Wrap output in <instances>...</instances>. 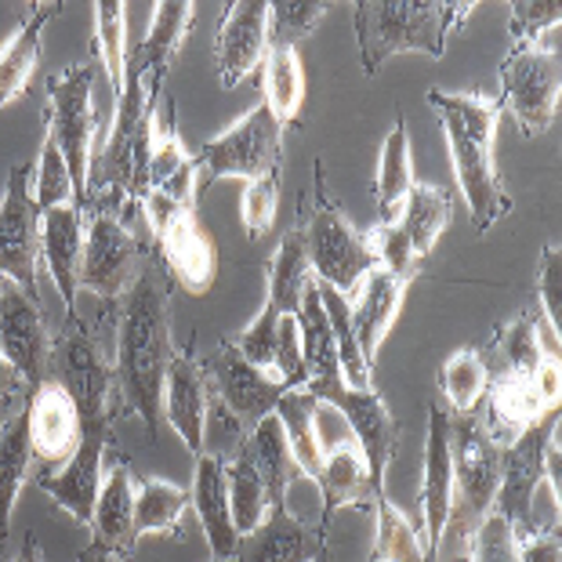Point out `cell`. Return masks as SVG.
<instances>
[{
    "label": "cell",
    "mask_w": 562,
    "mask_h": 562,
    "mask_svg": "<svg viewBox=\"0 0 562 562\" xmlns=\"http://www.w3.org/2000/svg\"><path fill=\"white\" fill-rule=\"evenodd\" d=\"M280 138H283V124L269 113V105L266 102L255 105L229 131L203 142V149L196 153V193L207 189L211 182H218V178L258 182L266 175H277Z\"/></svg>",
    "instance_id": "5b68a950"
},
{
    "label": "cell",
    "mask_w": 562,
    "mask_h": 562,
    "mask_svg": "<svg viewBox=\"0 0 562 562\" xmlns=\"http://www.w3.org/2000/svg\"><path fill=\"white\" fill-rule=\"evenodd\" d=\"M548 411L555 406H544V400L537 396V389L530 385V378L512 374V370H497L490 374V389H486V406L483 417H475L480 432L494 442L497 450L512 447L526 428H533Z\"/></svg>",
    "instance_id": "ffe728a7"
},
{
    "label": "cell",
    "mask_w": 562,
    "mask_h": 562,
    "mask_svg": "<svg viewBox=\"0 0 562 562\" xmlns=\"http://www.w3.org/2000/svg\"><path fill=\"white\" fill-rule=\"evenodd\" d=\"M378 505V541L374 552H370V562H432L425 555L422 541H417L414 526L400 516V508L392 505L385 490L374 494Z\"/></svg>",
    "instance_id": "b9f144b4"
},
{
    "label": "cell",
    "mask_w": 562,
    "mask_h": 562,
    "mask_svg": "<svg viewBox=\"0 0 562 562\" xmlns=\"http://www.w3.org/2000/svg\"><path fill=\"white\" fill-rule=\"evenodd\" d=\"M562 22V8L555 0H516L512 4V37L516 47H544L548 30H555Z\"/></svg>",
    "instance_id": "bcb514c9"
},
{
    "label": "cell",
    "mask_w": 562,
    "mask_h": 562,
    "mask_svg": "<svg viewBox=\"0 0 562 562\" xmlns=\"http://www.w3.org/2000/svg\"><path fill=\"white\" fill-rule=\"evenodd\" d=\"M501 88L512 116L519 121L522 135H541L552 127L559 113V91H562V69L559 52H541V47H516L501 63Z\"/></svg>",
    "instance_id": "8fae6325"
},
{
    "label": "cell",
    "mask_w": 562,
    "mask_h": 562,
    "mask_svg": "<svg viewBox=\"0 0 562 562\" xmlns=\"http://www.w3.org/2000/svg\"><path fill=\"white\" fill-rule=\"evenodd\" d=\"M99 66L77 63L66 74L47 80V131L63 160L69 164L77 189V207H88V175H91V135H94V110H91V88Z\"/></svg>",
    "instance_id": "8992f818"
},
{
    "label": "cell",
    "mask_w": 562,
    "mask_h": 562,
    "mask_svg": "<svg viewBox=\"0 0 562 562\" xmlns=\"http://www.w3.org/2000/svg\"><path fill=\"white\" fill-rule=\"evenodd\" d=\"M15 562H44V552H41V541L37 537H26V541H22V548H19V555H15Z\"/></svg>",
    "instance_id": "6f0895ef"
},
{
    "label": "cell",
    "mask_w": 562,
    "mask_h": 562,
    "mask_svg": "<svg viewBox=\"0 0 562 562\" xmlns=\"http://www.w3.org/2000/svg\"><path fill=\"white\" fill-rule=\"evenodd\" d=\"M472 562H519L516 552V537H512V526L490 512L486 522L475 530V541H472Z\"/></svg>",
    "instance_id": "f5cc1de1"
},
{
    "label": "cell",
    "mask_w": 562,
    "mask_h": 562,
    "mask_svg": "<svg viewBox=\"0 0 562 562\" xmlns=\"http://www.w3.org/2000/svg\"><path fill=\"white\" fill-rule=\"evenodd\" d=\"M327 555L323 544V530H308V526L283 508H269L266 522L258 530L240 537L236 548V562H316Z\"/></svg>",
    "instance_id": "cb8c5ba5"
},
{
    "label": "cell",
    "mask_w": 562,
    "mask_h": 562,
    "mask_svg": "<svg viewBox=\"0 0 562 562\" xmlns=\"http://www.w3.org/2000/svg\"><path fill=\"white\" fill-rule=\"evenodd\" d=\"M403 291H406V280L392 277L389 269H370L367 280L360 283V302H356V308H349V316H352L356 345H360V356L367 367L378 363V349L385 345L392 323L400 316Z\"/></svg>",
    "instance_id": "4316f807"
},
{
    "label": "cell",
    "mask_w": 562,
    "mask_h": 562,
    "mask_svg": "<svg viewBox=\"0 0 562 562\" xmlns=\"http://www.w3.org/2000/svg\"><path fill=\"white\" fill-rule=\"evenodd\" d=\"M240 450L258 469L261 483H266L269 508H283L286 505V486L294 483L297 464H294L291 442H286V436H283V425H280L277 411H272L269 417H261V422L250 428L247 439L240 442Z\"/></svg>",
    "instance_id": "4dcf8cb0"
},
{
    "label": "cell",
    "mask_w": 562,
    "mask_h": 562,
    "mask_svg": "<svg viewBox=\"0 0 562 562\" xmlns=\"http://www.w3.org/2000/svg\"><path fill=\"white\" fill-rule=\"evenodd\" d=\"M149 229L157 233L160 258L182 291L189 294H207L214 280H218V247H214L211 233L196 222L193 207H178L171 200L146 196Z\"/></svg>",
    "instance_id": "52a82bcc"
},
{
    "label": "cell",
    "mask_w": 562,
    "mask_h": 562,
    "mask_svg": "<svg viewBox=\"0 0 562 562\" xmlns=\"http://www.w3.org/2000/svg\"><path fill=\"white\" fill-rule=\"evenodd\" d=\"M41 255L47 272L63 297L66 319H77V291H80V258H83V211L77 203L41 214Z\"/></svg>",
    "instance_id": "7402d4cb"
},
{
    "label": "cell",
    "mask_w": 562,
    "mask_h": 562,
    "mask_svg": "<svg viewBox=\"0 0 562 562\" xmlns=\"http://www.w3.org/2000/svg\"><path fill=\"white\" fill-rule=\"evenodd\" d=\"M171 327H167V283L146 261L138 280L121 297L116 323V367L113 381L121 385L127 411L146 422L149 436H160L164 417V378L171 363Z\"/></svg>",
    "instance_id": "6da1fadb"
},
{
    "label": "cell",
    "mask_w": 562,
    "mask_h": 562,
    "mask_svg": "<svg viewBox=\"0 0 562 562\" xmlns=\"http://www.w3.org/2000/svg\"><path fill=\"white\" fill-rule=\"evenodd\" d=\"M450 450H453V490H450L447 530H442L439 548L450 544L453 548L450 562H461V552L464 559L472 555L475 530H480L490 512H494V497L501 483V450L480 432L475 417L469 414H461L458 422H453Z\"/></svg>",
    "instance_id": "277c9868"
},
{
    "label": "cell",
    "mask_w": 562,
    "mask_h": 562,
    "mask_svg": "<svg viewBox=\"0 0 562 562\" xmlns=\"http://www.w3.org/2000/svg\"><path fill=\"white\" fill-rule=\"evenodd\" d=\"M0 356L30 392L52 378L55 341L41 316V305L19 283L0 277Z\"/></svg>",
    "instance_id": "30bf717a"
},
{
    "label": "cell",
    "mask_w": 562,
    "mask_h": 562,
    "mask_svg": "<svg viewBox=\"0 0 562 562\" xmlns=\"http://www.w3.org/2000/svg\"><path fill=\"white\" fill-rule=\"evenodd\" d=\"M200 367H203L207 385L218 392L222 406L236 417V428H247V432L261 417H269L277 411V403L286 392L283 381H277L269 370L244 360V352L229 341H225L218 352H211Z\"/></svg>",
    "instance_id": "5bb4252c"
},
{
    "label": "cell",
    "mask_w": 562,
    "mask_h": 562,
    "mask_svg": "<svg viewBox=\"0 0 562 562\" xmlns=\"http://www.w3.org/2000/svg\"><path fill=\"white\" fill-rule=\"evenodd\" d=\"M450 214H453L450 196L442 193V189L428 182H414L411 196L403 200V211L396 214V229L406 236V244H411L417 261L436 247L442 229L450 225Z\"/></svg>",
    "instance_id": "e575fe53"
},
{
    "label": "cell",
    "mask_w": 562,
    "mask_h": 562,
    "mask_svg": "<svg viewBox=\"0 0 562 562\" xmlns=\"http://www.w3.org/2000/svg\"><path fill=\"white\" fill-rule=\"evenodd\" d=\"M308 283H313V269H308L305 236H302V229H291L283 236L280 250L272 255L266 308H272L277 316H297V305H302Z\"/></svg>",
    "instance_id": "d590c367"
},
{
    "label": "cell",
    "mask_w": 562,
    "mask_h": 562,
    "mask_svg": "<svg viewBox=\"0 0 562 562\" xmlns=\"http://www.w3.org/2000/svg\"><path fill=\"white\" fill-rule=\"evenodd\" d=\"M453 417L442 406H428V439H425V486H422V505H425V548L428 559L436 562L442 530H447L450 516V490H453V450H450Z\"/></svg>",
    "instance_id": "44dd1931"
},
{
    "label": "cell",
    "mask_w": 562,
    "mask_h": 562,
    "mask_svg": "<svg viewBox=\"0 0 562 562\" xmlns=\"http://www.w3.org/2000/svg\"><path fill=\"white\" fill-rule=\"evenodd\" d=\"M225 475H229V508H233V526L236 533H250L258 530L269 516V494L266 483H261L258 469L250 464L244 450H236L233 461H225Z\"/></svg>",
    "instance_id": "ab89813d"
},
{
    "label": "cell",
    "mask_w": 562,
    "mask_h": 562,
    "mask_svg": "<svg viewBox=\"0 0 562 562\" xmlns=\"http://www.w3.org/2000/svg\"><path fill=\"white\" fill-rule=\"evenodd\" d=\"M308 392L319 400L334 406L345 422L352 428V439L360 442L363 458H367V472L374 490H385V469L396 453V422H392L385 400L378 396L374 389H349L345 381H330V385H308Z\"/></svg>",
    "instance_id": "9a60e30c"
},
{
    "label": "cell",
    "mask_w": 562,
    "mask_h": 562,
    "mask_svg": "<svg viewBox=\"0 0 562 562\" xmlns=\"http://www.w3.org/2000/svg\"><path fill=\"white\" fill-rule=\"evenodd\" d=\"M272 378L283 381L286 389H305L308 385V370H305V356H302V330H297L294 316H280Z\"/></svg>",
    "instance_id": "c3c4849f"
},
{
    "label": "cell",
    "mask_w": 562,
    "mask_h": 562,
    "mask_svg": "<svg viewBox=\"0 0 562 562\" xmlns=\"http://www.w3.org/2000/svg\"><path fill=\"white\" fill-rule=\"evenodd\" d=\"M146 196L171 200L178 207L196 203V157H189L178 138L171 110L157 105L149 124V157H146Z\"/></svg>",
    "instance_id": "d6986e66"
},
{
    "label": "cell",
    "mask_w": 562,
    "mask_h": 562,
    "mask_svg": "<svg viewBox=\"0 0 562 562\" xmlns=\"http://www.w3.org/2000/svg\"><path fill=\"white\" fill-rule=\"evenodd\" d=\"M302 236H305V255H308V269H313V280L323 286H334L338 294L360 291L367 272L381 269L367 236L341 211H334L330 203H316Z\"/></svg>",
    "instance_id": "ba28073f"
},
{
    "label": "cell",
    "mask_w": 562,
    "mask_h": 562,
    "mask_svg": "<svg viewBox=\"0 0 562 562\" xmlns=\"http://www.w3.org/2000/svg\"><path fill=\"white\" fill-rule=\"evenodd\" d=\"M277 203H280L277 175L258 178V182H250L244 189L240 214H244V229H247L250 240H261V236H269L272 222H277Z\"/></svg>",
    "instance_id": "7dc6e473"
},
{
    "label": "cell",
    "mask_w": 562,
    "mask_h": 562,
    "mask_svg": "<svg viewBox=\"0 0 562 562\" xmlns=\"http://www.w3.org/2000/svg\"><path fill=\"white\" fill-rule=\"evenodd\" d=\"M91 544L110 552L113 559L135 555L138 530H135V475L127 464H113L102 475L99 501H94V516H91Z\"/></svg>",
    "instance_id": "484cf974"
},
{
    "label": "cell",
    "mask_w": 562,
    "mask_h": 562,
    "mask_svg": "<svg viewBox=\"0 0 562 562\" xmlns=\"http://www.w3.org/2000/svg\"><path fill=\"white\" fill-rule=\"evenodd\" d=\"M124 0H102L94 4V33H99V63L105 66V77H110L113 94L121 99L124 91V77H127V44H124Z\"/></svg>",
    "instance_id": "7bdbcfd3"
},
{
    "label": "cell",
    "mask_w": 562,
    "mask_h": 562,
    "mask_svg": "<svg viewBox=\"0 0 562 562\" xmlns=\"http://www.w3.org/2000/svg\"><path fill=\"white\" fill-rule=\"evenodd\" d=\"M490 363L483 360V352H453L447 363L439 367V385L442 396L453 406L458 414H472L480 400L486 396L490 389Z\"/></svg>",
    "instance_id": "60d3db41"
},
{
    "label": "cell",
    "mask_w": 562,
    "mask_h": 562,
    "mask_svg": "<svg viewBox=\"0 0 562 562\" xmlns=\"http://www.w3.org/2000/svg\"><path fill=\"white\" fill-rule=\"evenodd\" d=\"M559 280H562V255L555 244H548L541 250V308L548 316V327H552V334L559 338L562 330V291H559Z\"/></svg>",
    "instance_id": "db71d44e"
},
{
    "label": "cell",
    "mask_w": 562,
    "mask_h": 562,
    "mask_svg": "<svg viewBox=\"0 0 562 562\" xmlns=\"http://www.w3.org/2000/svg\"><path fill=\"white\" fill-rule=\"evenodd\" d=\"M189 505H196V516L214 559H236L240 533L233 526L229 508V475H225V458L218 453H200L193 469V490H189Z\"/></svg>",
    "instance_id": "603a6c76"
},
{
    "label": "cell",
    "mask_w": 562,
    "mask_h": 562,
    "mask_svg": "<svg viewBox=\"0 0 562 562\" xmlns=\"http://www.w3.org/2000/svg\"><path fill=\"white\" fill-rule=\"evenodd\" d=\"M316 414H319V400L308 389H286L283 400L277 403V417L283 425L286 442H291L297 472H305L313 483L319 480V469H323V447L316 439Z\"/></svg>",
    "instance_id": "836d02e7"
},
{
    "label": "cell",
    "mask_w": 562,
    "mask_h": 562,
    "mask_svg": "<svg viewBox=\"0 0 562 562\" xmlns=\"http://www.w3.org/2000/svg\"><path fill=\"white\" fill-rule=\"evenodd\" d=\"M142 269H146V261H142V250L127 225L113 214H91L80 258V291L113 302V297H124Z\"/></svg>",
    "instance_id": "2e32d148"
},
{
    "label": "cell",
    "mask_w": 562,
    "mask_h": 562,
    "mask_svg": "<svg viewBox=\"0 0 562 562\" xmlns=\"http://www.w3.org/2000/svg\"><path fill=\"white\" fill-rule=\"evenodd\" d=\"M316 486L323 490V501H327V512H323L319 530L330 522V516L338 508H367L374 505V483H370L367 472V458L356 439H338L334 447L323 450V469Z\"/></svg>",
    "instance_id": "f1b7e54d"
},
{
    "label": "cell",
    "mask_w": 562,
    "mask_h": 562,
    "mask_svg": "<svg viewBox=\"0 0 562 562\" xmlns=\"http://www.w3.org/2000/svg\"><path fill=\"white\" fill-rule=\"evenodd\" d=\"M530 385L537 389V396L544 400V406H559V396H562V370H559V360H541L537 370L530 374Z\"/></svg>",
    "instance_id": "9f6ffc18"
},
{
    "label": "cell",
    "mask_w": 562,
    "mask_h": 562,
    "mask_svg": "<svg viewBox=\"0 0 562 562\" xmlns=\"http://www.w3.org/2000/svg\"><path fill=\"white\" fill-rule=\"evenodd\" d=\"M4 370H8V363H4V356H0V396H4Z\"/></svg>",
    "instance_id": "91938a15"
},
{
    "label": "cell",
    "mask_w": 562,
    "mask_h": 562,
    "mask_svg": "<svg viewBox=\"0 0 562 562\" xmlns=\"http://www.w3.org/2000/svg\"><path fill=\"white\" fill-rule=\"evenodd\" d=\"M37 258H41V211L30 196V167L15 164L8 175L4 203H0V277L19 283L33 302H41Z\"/></svg>",
    "instance_id": "4fadbf2b"
},
{
    "label": "cell",
    "mask_w": 562,
    "mask_h": 562,
    "mask_svg": "<svg viewBox=\"0 0 562 562\" xmlns=\"http://www.w3.org/2000/svg\"><path fill=\"white\" fill-rule=\"evenodd\" d=\"M428 105L439 113L442 131H447L453 175H458L461 196L469 200L475 229L486 233L512 207L494 164L497 121L505 105L501 99H486V94H450L439 88L428 91Z\"/></svg>",
    "instance_id": "7a4b0ae2"
},
{
    "label": "cell",
    "mask_w": 562,
    "mask_h": 562,
    "mask_svg": "<svg viewBox=\"0 0 562 562\" xmlns=\"http://www.w3.org/2000/svg\"><path fill=\"white\" fill-rule=\"evenodd\" d=\"M207 378L203 367L189 352L171 356L164 378V417L178 436L186 439V447L193 458L203 453V425H207Z\"/></svg>",
    "instance_id": "d4e9b609"
},
{
    "label": "cell",
    "mask_w": 562,
    "mask_h": 562,
    "mask_svg": "<svg viewBox=\"0 0 562 562\" xmlns=\"http://www.w3.org/2000/svg\"><path fill=\"white\" fill-rule=\"evenodd\" d=\"M193 15H196V8L189 4V0H164V4H157V19H153L149 37L127 55L131 63L142 69V77H146V91L153 94V99H160L164 94V80H167V74H171L178 52H182L186 33H189V26H193Z\"/></svg>",
    "instance_id": "83f0119b"
},
{
    "label": "cell",
    "mask_w": 562,
    "mask_h": 562,
    "mask_svg": "<svg viewBox=\"0 0 562 562\" xmlns=\"http://www.w3.org/2000/svg\"><path fill=\"white\" fill-rule=\"evenodd\" d=\"M294 319H297V330H302V356H305V370H308V385L345 381L341 363H338V341H334V327H330L327 308H323L316 280L305 286V297H302V305H297Z\"/></svg>",
    "instance_id": "1f68e13d"
},
{
    "label": "cell",
    "mask_w": 562,
    "mask_h": 562,
    "mask_svg": "<svg viewBox=\"0 0 562 562\" xmlns=\"http://www.w3.org/2000/svg\"><path fill=\"white\" fill-rule=\"evenodd\" d=\"M414 189V164H411V135L406 124L396 121L385 135L381 146V164H378V211L381 222H396L403 200Z\"/></svg>",
    "instance_id": "8d00e7d4"
},
{
    "label": "cell",
    "mask_w": 562,
    "mask_h": 562,
    "mask_svg": "<svg viewBox=\"0 0 562 562\" xmlns=\"http://www.w3.org/2000/svg\"><path fill=\"white\" fill-rule=\"evenodd\" d=\"M269 52V4L266 0H236L214 33V63L222 88H236L266 63Z\"/></svg>",
    "instance_id": "ac0fdd59"
},
{
    "label": "cell",
    "mask_w": 562,
    "mask_h": 562,
    "mask_svg": "<svg viewBox=\"0 0 562 562\" xmlns=\"http://www.w3.org/2000/svg\"><path fill=\"white\" fill-rule=\"evenodd\" d=\"M277 330H280V316L272 313V308H261V316L250 323L244 330V338L233 345L244 352V360L272 374V363H277Z\"/></svg>",
    "instance_id": "816d5d0a"
},
{
    "label": "cell",
    "mask_w": 562,
    "mask_h": 562,
    "mask_svg": "<svg viewBox=\"0 0 562 562\" xmlns=\"http://www.w3.org/2000/svg\"><path fill=\"white\" fill-rule=\"evenodd\" d=\"M475 4H447V0H360L352 4V26L360 41L363 74L374 77L392 55L422 52L439 58L447 37L469 19Z\"/></svg>",
    "instance_id": "3957f363"
},
{
    "label": "cell",
    "mask_w": 562,
    "mask_h": 562,
    "mask_svg": "<svg viewBox=\"0 0 562 562\" xmlns=\"http://www.w3.org/2000/svg\"><path fill=\"white\" fill-rule=\"evenodd\" d=\"M26 414H30L33 458H37L47 472L63 469V464L77 453L80 436H83L80 411H77L74 396H69V389L58 378H47L44 385L30 392Z\"/></svg>",
    "instance_id": "e0dca14e"
},
{
    "label": "cell",
    "mask_w": 562,
    "mask_h": 562,
    "mask_svg": "<svg viewBox=\"0 0 562 562\" xmlns=\"http://www.w3.org/2000/svg\"><path fill=\"white\" fill-rule=\"evenodd\" d=\"M261 83H266V105L280 124H294L305 102V69L294 47H269L261 63Z\"/></svg>",
    "instance_id": "74e56055"
},
{
    "label": "cell",
    "mask_w": 562,
    "mask_h": 562,
    "mask_svg": "<svg viewBox=\"0 0 562 562\" xmlns=\"http://www.w3.org/2000/svg\"><path fill=\"white\" fill-rule=\"evenodd\" d=\"M189 505V490L167 480L135 483V530L142 533H178L182 512Z\"/></svg>",
    "instance_id": "f35d334b"
},
{
    "label": "cell",
    "mask_w": 562,
    "mask_h": 562,
    "mask_svg": "<svg viewBox=\"0 0 562 562\" xmlns=\"http://www.w3.org/2000/svg\"><path fill=\"white\" fill-rule=\"evenodd\" d=\"M214 562H233V559H214Z\"/></svg>",
    "instance_id": "94428289"
},
{
    "label": "cell",
    "mask_w": 562,
    "mask_h": 562,
    "mask_svg": "<svg viewBox=\"0 0 562 562\" xmlns=\"http://www.w3.org/2000/svg\"><path fill=\"white\" fill-rule=\"evenodd\" d=\"M33 461V447H30V414L26 406L8 417V425L0 428V544L8 541L11 530V512H15L19 490L26 483Z\"/></svg>",
    "instance_id": "d6a6232c"
},
{
    "label": "cell",
    "mask_w": 562,
    "mask_h": 562,
    "mask_svg": "<svg viewBox=\"0 0 562 562\" xmlns=\"http://www.w3.org/2000/svg\"><path fill=\"white\" fill-rule=\"evenodd\" d=\"M330 4H316V0H277L269 4V47H294L302 37H308Z\"/></svg>",
    "instance_id": "ee69618b"
},
{
    "label": "cell",
    "mask_w": 562,
    "mask_h": 562,
    "mask_svg": "<svg viewBox=\"0 0 562 562\" xmlns=\"http://www.w3.org/2000/svg\"><path fill=\"white\" fill-rule=\"evenodd\" d=\"M58 11H63V4H33L30 15L11 33V41L0 47V105L15 102L19 94L30 88L33 69L41 63L44 30Z\"/></svg>",
    "instance_id": "f546056e"
},
{
    "label": "cell",
    "mask_w": 562,
    "mask_h": 562,
    "mask_svg": "<svg viewBox=\"0 0 562 562\" xmlns=\"http://www.w3.org/2000/svg\"><path fill=\"white\" fill-rule=\"evenodd\" d=\"M367 240L374 247L381 269H389L392 277L411 283V277L417 272V255L411 250V244H406V236L396 229V222H378V229H370Z\"/></svg>",
    "instance_id": "681fc988"
},
{
    "label": "cell",
    "mask_w": 562,
    "mask_h": 562,
    "mask_svg": "<svg viewBox=\"0 0 562 562\" xmlns=\"http://www.w3.org/2000/svg\"><path fill=\"white\" fill-rule=\"evenodd\" d=\"M519 562H562V537L559 526H548V530L526 537V541H516Z\"/></svg>",
    "instance_id": "11a10c76"
},
{
    "label": "cell",
    "mask_w": 562,
    "mask_h": 562,
    "mask_svg": "<svg viewBox=\"0 0 562 562\" xmlns=\"http://www.w3.org/2000/svg\"><path fill=\"white\" fill-rule=\"evenodd\" d=\"M37 211L47 214L55 207H66V203H77V189H74V175H69V164L63 160V153L52 138L44 135L41 146V167H37V193H33Z\"/></svg>",
    "instance_id": "f6af8a7d"
},
{
    "label": "cell",
    "mask_w": 562,
    "mask_h": 562,
    "mask_svg": "<svg viewBox=\"0 0 562 562\" xmlns=\"http://www.w3.org/2000/svg\"><path fill=\"white\" fill-rule=\"evenodd\" d=\"M501 349H505V370L512 374H522L530 378L537 363L544 360L541 356V345H537V319L530 313H522L516 323L508 327L505 341H501Z\"/></svg>",
    "instance_id": "f907efd6"
},
{
    "label": "cell",
    "mask_w": 562,
    "mask_h": 562,
    "mask_svg": "<svg viewBox=\"0 0 562 562\" xmlns=\"http://www.w3.org/2000/svg\"><path fill=\"white\" fill-rule=\"evenodd\" d=\"M83 436L77 453L69 458L58 472L41 475V490L55 501L58 508H66L80 526H88L94 516V501H99L102 490V461H105V447H110V432H113V411H83L80 414Z\"/></svg>",
    "instance_id": "7c38bea8"
},
{
    "label": "cell",
    "mask_w": 562,
    "mask_h": 562,
    "mask_svg": "<svg viewBox=\"0 0 562 562\" xmlns=\"http://www.w3.org/2000/svg\"><path fill=\"white\" fill-rule=\"evenodd\" d=\"M77 562H116L110 552H102V548H94V544H88L83 552L77 555Z\"/></svg>",
    "instance_id": "680465c9"
},
{
    "label": "cell",
    "mask_w": 562,
    "mask_h": 562,
    "mask_svg": "<svg viewBox=\"0 0 562 562\" xmlns=\"http://www.w3.org/2000/svg\"><path fill=\"white\" fill-rule=\"evenodd\" d=\"M559 432V406L548 411L541 422L501 450V483L494 497V512L512 526V537L526 541V537L541 533L533 522V490L544 480V450L548 439Z\"/></svg>",
    "instance_id": "9c48e42d"
}]
</instances>
